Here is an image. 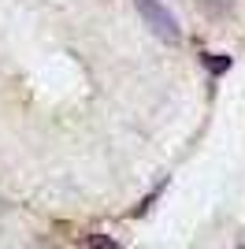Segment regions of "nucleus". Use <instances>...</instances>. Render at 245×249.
I'll use <instances>...</instances> for the list:
<instances>
[{"instance_id":"2","label":"nucleus","mask_w":245,"mask_h":249,"mask_svg":"<svg viewBox=\"0 0 245 249\" xmlns=\"http://www.w3.org/2000/svg\"><path fill=\"white\" fill-rule=\"evenodd\" d=\"M204 11L208 15H215V19H223V15H230V8H234V0H201Z\"/></svg>"},{"instance_id":"3","label":"nucleus","mask_w":245,"mask_h":249,"mask_svg":"<svg viewBox=\"0 0 245 249\" xmlns=\"http://www.w3.org/2000/svg\"><path fill=\"white\" fill-rule=\"evenodd\" d=\"M204 63H208V71H212V74H223L227 67H230V56H223V52H208Z\"/></svg>"},{"instance_id":"4","label":"nucleus","mask_w":245,"mask_h":249,"mask_svg":"<svg viewBox=\"0 0 245 249\" xmlns=\"http://www.w3.org/2000/svg\"><path fill=\"white\" fill-rule=\"evenodd\" d=\"M93 246H97V249H115V242H104V238H93Z\"/></svg>"},{"instance_id":"1","label":"nucleus","mask_w":245,"mask_h":249,"mask_svg":"<svg viewBox=\"0 0 245 249\" xmlns=\"http://www.w3.org/2000/svg\"><path fill=\"white\" fill-rule=\"evenodd\" d=\"M134 4H138V15L145 19V26H149L160 41H167V45L182 41V26H178V19L167 11V4H160V0H134Z\"/></svg>"}]
</instances>
